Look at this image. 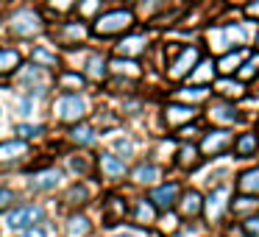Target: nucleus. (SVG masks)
Returning <instances> with one entry per match:
<instances>
[{
    "mask_svg": "<svg viewBox=\"0 0 259 237\" xmlns=\"http://www.w3.org/2000/svg\"><path fill=\"white\" fill-rule=\"evenodd\" d=\"M59 162L64 165V170L70 173V179H92V173H95V153L90 156V151L67 148Z\"/></svg>",
    "mask_w": 259,
    "mask_h": 237,
    "instance_id": "nucleus-18",
    "label": "nucleus"
},
{
    "mask_svg": "<svg viewBox=\"0 0 259 237\" xmlns=\"http://www.w3.org/2000/svg\"><path fill=\"white\" fill-rule=\"evenodd\" d=\"M59 134L64 137L67 148H75V151H95L101 145V137H103L90 117L81 120V123L67 126V129H59Z\"/></svg>",
    "mask_w": 259,
    "mask_h": 237,
    "instance_id": "nucleus-13",
    "label": "nucleus"
},
{
    "mask_svg": "<svg viewBox=\"0 0 259 237\" xmlns=\"http://www.w3.org/2000/svg\"><path fill=\"white\" fill-rule=\"evenodd\" d=\"M56 226H59V237H92L98 229L95 218L87 209H75V212L59 215Z\"/></svg>",
    "mask_w": 259,
    "mask_h": 237,
    "instance_id": "nucleus-15",
    "label": "nucleus"
},
{
    "mask_svg": "<svg viewBox=\"0 0 259 237\" xmlns=\"http://www.w3.org/2000/svg\"><path fill=\"white\" fill-rule=\"evenodd\" d=\"M106 6H109V0H78L75 14H78L81 20H87V23H92V20H95Z\"/></svg>",
    "mask_w": 259,
    "mask_h": 237,
    "instance_id": "nucleus-36",
    "label": "nucleus"
},
{
    "mask_svg": "<svg viewBox=\"0 0 259 237\" xmlns=\"http://www.w3.org/2000/svg\"><path fill=\"white\" fill-rule=\"evenodd\" d=\"M3 31H6V12L0 9V40H3Z\"/></svg>",
    "mask_w": 259,
    "mask_h": 237,
    "instance_id": "nucleus-51",
    "label": "nucleus"
},
{
    "mask_svg": "<svg viewBox=\"0 0 259 237\" xmlns=\"http://www.w3.org/2000/svg\"><path fill=\"white\" fill-rule=\"evenodd\" d=\"M128 207L131 201L120 192H103L101 195V226L103 229H117L120 223L128 220Z\"/></svg>",
    "mask_w": 259,
    "mask_h": 237,
    "instance_id": "nucleus-14",
    "label": "nucleus"
},
{
    "mask_svg": "<svg viewBox=\"0 0 259 237\" xmlns=\"http://www.w3.org/2000/svg\"><path fill=\"white\" fill-rule=\"evenodd\" d=\"M9 3H14V0H0V9H6Z\"/></svg>",
    "mask_w": 259,
    "mask_h": 237,
    "instance_id": "nucleus-52",
    "label": "nucleus"
},
{
    "mask_svg": "<svg viewBox=\"0 0 259 237\" xmlns=\"http://www.w3.org/2000/svg\"><path fill=\"white\" fill-rule=\"evenodd\" d=\"M209 95V90L203 84H195V87H184V90H176V101H187V103H195V101H203Z\"/></svg>",
    "mask_w": 259,
    "mask_h": 237,
    "instance_id": "nucleus-41",
    "label": "nucleus"
},
{
    "mask_svg": "<svg viewBox=\"0 0 259 237\" xmlns=\"http://www.w3.org/2000/svg\"><path fill=\"white\" fill-rule=\"evenodd\" d=\"M48 40H51L53 45H59L64 53H75V51H81V48L90 45L92 28H90L87 20H81L78 14H73V17H64V20L51 23V28H48Z\"/></svg>",
    "mask_w": 259,
    "mask_h": 237,
    "instance_id": "nucleus-6",
    "label": "nucleus"
},
{
    "mask_svg": "<svg viewBox=\"0 0 259 237\" xmlns=\"http://www.w3.org/2000/svg\"><path fill=\"white\" fill-rule=\"evenodd\" d=\"M53 90L56 92H90L92 84L75 64H64L59 73H53Z\"/></svg>",
    "mask_w": 259,
    "mask_h": 237,
    "instance_id": "nucleus-20",
    "label": "nucleus"
},
{
    "mask_svg": "<svg viewBox=\"0 0 259 237\" xmlns=\"http://www.w3.org/2000/svg\"><path fill=\"white\" fill-rule=\"evenodd\" d=\"M45 106H48V123L56 126V129H67V126L90 117L95 103H92L90 92H53Z\"/></svg>",
    "mask_w": 259,
    "mask_h": 237,
    "instance_id": "nucleus-3",
    "label": "nucleus"
},
{
    "mask_svg": "<svg viewBox=\"0 0 259 237\" xmlns=\"http://www.w3.org/2000/svg\"><path fill=\"white\" fill-rule=\"evenodd\" d=\"M142 62L140 59H128V56H114L109 53V78H117V81H140L142 78Z\"/></svg>",
    "mask_w": 259,
    "mask_h": 237,
    "instance_id": "nucleus-21",
    "label": "nucleus"
},
{
    "mask_svg": "<svg viewBox=\"0 0 259 237\" xmlns=\"http://www.w3.org/2000/svg\"><path fill=\"white\" fill-rule=\"evenodd\" d=\"M6 31H3V40L17 42V45H28V42H36L42 36H48V28H51V20L42 12L39 3L34 0H14L6 9Z\"/></svg>",
    "mask_w": 259,
    "mask_h": 237,
    "instance_id": "nucleus-1",
    "label": "nucleus"
},
{
    "mask_svg": "<svg viewBox=\"0 0 259 237\" xmlns=\"http://www.w3.org/2000/svg\"><path fill=\"white\" fill-rule=\"evenodd\" d=\"M36 106H39V101H34L31 95H25V92H12V103H9V114H12L14 120H31L36 112Z\"/></svg>",
    "mask_w": 259,
    "mask_h": 237,
    "instance_id": "nucleus-28",
    "label": "nucleus"
},
{
    "mask_svg": "<svg viewBox=\"0 0 259 237\" xmlns=\"http://www.w3.org/2000/svg\"><path fill=\"white\" fill-rule=\"evenodd\" d=\"M0 237H6V229H3V223H0Z\"/></svg>",
    "mask_w": 259,
    "mask_h": 237,
    "instance_id": "nucleus-53",
    "label": "nucleus"
},
{
    "mask_svg": "<svg viewBox=\"0 0 259 237\" xmlns=\"http://www.w3.org/2000/svg\"><path fill=\"white\" fill-rule=\"evenodd\" d=\"M201 62V51L195 45H179L176 56H170L167 62V78L170 81H181L195 70V64Z\"/></svg>",
    "mask_w": 259,
    "mask_h": 237,
    "instance_id": "nucleus-17",
    "label": "nucleus"
},
{
    "mask_svg": "<svg viewBox=\"0 0 259 237\" xmlns=\"http://www.w3.org/2000/svg\"><path fill=\"white\" fill-rule=\"evenodd\" d=\"M195 117H198V109L187 101H176V98L162 109V120H164L167 129H181V126L192 123Z\"/></svg>",
    "mask_w": 259,
    "mask_h": 237,
    "instance_id": "nucleus-25",
    "label": "nucleus"
},
{
    "mask_svg": "<svg viewBox=\"0 0 259 237\" xmlns=\"http://www.w3.org/2000/svg\"><path fill=\"white\" fill-rule=\"evenodd\" d=\"M209 117H212V123H234V120H240V114H237V109L229 106V103H214V106L209 109Z\"/></svg>",
    "mask_w": 259,
    "mask_h": 237,
    "instance_id": "nucleus-40",
    "label": "nucleus"
},
{
    "mask_svg": "<svg viewBox=\"0 0 259 237\" xmlns=\"http://www.w3.org/2000/svg\"><path fill=\"white\" fill-rule=\"evenodd\" d=\"M45 220H53V204L51 201H39V198H28L23 195L12 209H9L0 223L6 229V234H14V231L31 229V226H39Z\"/></svg>",
    "mask_w": 259,
    "mask_h": 237,
    "instance_id": "nucleus-5",
    "label": "nucleus"
},
{
    "mask_svg": "<svg viewBox=\"0 0 259 237\" xmlns=\"http://www.w3.org/2000/svg\"><path fill=\"white\" fill-rule=\"evenodd\" d=\"M12 237H59V226H56V218H53V220H45V223H39V226H31V229L14 231Z\"/></svg>",
    "mask_w": 259,
    "mask_h": 237,
    "instance_id": "nucleus-37",
    "label": "nucleus"
},
{
    "mask_svg": "<svg viewBox=\"0 0 259 237\" xmlns=\"http://www.w3.org/2000/svg\"><path fill=\"white\" fill-rule=\"evenodd\" d=\"M176 209H179V215L184 220L201 218V212H203L201 192H198V190H181V198H179V204H176Z\"/></svg>",
    "mask_w": 259,
    "mask_h": 237,
    "instance_id": "nucleus-29",
    "label": "nucleus"
},
{
    "mask_svg": "<svg viewBox=\"0 0 259 237\" xmlns=\"http://www.w3.org/2000/svg\"><path fill=\"white\" fill-rule=\"evenodd\" d=\"M25 64V48L17 42L0 40V84H12L17 70Z\"/></svg>",
    "mask_w": 259,
    "mask_h": 237,
    "instance_id": "nucleus-16",
    "label": "nucleus"
},
{
    "mask_svg": "<svg viewBox=\"0 0 259 237\" xmlns=\"http://www.w3.org/2000/svg\"><path fill=\"white\" fill-rule=\"evenodd\" d=\"M25 59H28L31 64H36V67L48 70V73H59V70L67 64V53L59 45H53L48 36H42V40H36V42H28V45H25Z\"/></svg>",
    "mask_w": 259,
    "mask_h": 237,
    "instance_id": "nucleus-10",
    "label": "nucleus"
},
{
    "mask_svg": "<svg viewBox=\"0 0 259 237\" xmlns=\"http://www.w3.org/2000/svg\"><path fill=\"white\" fill-rule=\"evenodd\" d=\"M81 62L75 67L90 78L92 87H106L109 81V53L106 51H98V48H81Z\"/></svg>",
    "mask_w": 259,
    "mask_h": 237,
    "instance_id": "nucleus-12",
    "label": "nucleus"
},
{
    "mask_svg": "<svg viewBox=\"0 0 259 237\" xmlns=\"http://www.w3.org/2000/svg\"><path fill=\"white\" fill-rule=\"evenodd\" d=\"M51 129L53 126L48 123V120H14L12 123V134L20 137V140H28L34 142V145H39V142H45L48 137H51Z\"/></svg>",
    "mask_w": 259,
    "mask_h": 237,
    "instance_id": "nucleus-23",
    "label": "nucleus"
},
{
    "mask_svg": "<svg viewBox=\"0 0 259 237\" xmlns=\"http://www.w3.org/2000/svg\"><path fill=\"white\" fill-rule=\"evenodd\" d=\"M20 198H23V190H20V187H14V184H9V181L0 179V218L17 204Z\"/></svg>",
    "mask_w": 259,
    "mask_h": 237,
    "instance_id": "nucleus-34",
    "label": "nucleus"
},
{
    "mask_svg": "<svg viewBox=\"0 0 259 237\" xmlns=\"http://www.w3.org/2000/svg\"><path fill=\"white\" fill-rule=\"evenodd\" d=\"M240 59H242V53H226V56L218 62L220 73H234V70L240 67Z\"/></svg>",
    "mask_w": 259,
    "mask_h": 237,
    "instance_id": "nucleus-44",
    "label": "nucleus"
},
{
    "mask_svg": "<svg viewBox=\"0 0 259 237\" xmlns=\"http://www.w3.org/2000/svg\"><path fill=\"white\" fill-rule=\"evenodd\" d=\"M159 179H162V168L156 162H151V159H140L128 170V181L137 187H153L159 184Z\"/></svg>",
    "mask_w": 259,
    "mask_h": 237,
    "instance_id": "nucleus-26",
    "label": "nucleus"
},
{
    "mask_svg": "<svg viewBox=\"0 0 259 237\" xmlns=\"http://www.w3.org/2000/svg\"><path fill=\"white\" fill-rule=\"evenodd\" d=\"M242 231H245V237H259V218H248L242 223Z\"/></svg>",
    "mask_w": 259,
    "mask_h": 237,
    "instance_id": "nucleus-47",
    "label": "nucleus"
},
{
    "mask_svg": "<svg viewBox=\"0 0 259 237\" xmlns=\"http://www.w3.org/2000/svg\"><path fill=\"white\" fill-rule=\"evenodd\" d=\"M209 42H214L218 53H226L231 45H242L245 42V31L240 25H220V28L209 31Z\"/></svg>",
    "mask_w": 259,
    "mask_h": 237,
    "instance_id": "nucleus-27",
    "label": "nucleus"
},
{
    "mask_svg": "<svg viewBox=\"0 0 259 237\" xmlns=\"http://www.w3.org/2000/svg\"><path fill=\"white\" fill-rule=\"evenodd\" d=\"M140 109H142V101L140 98H131V95H125L123 103H120V112L123 114H140Z\"/></svg>",
    "mask_w": 259,
    "mask_h": 237,
    "instance_id": "nucleus-46",
    "label": "nucleus"
},
{
    "mask_svg": "<svg viewBox=\"0 0 259 237\" xmlns=\"http://www.w3.org/2000/svg\"><path fill=\"white\" fill-rule=\"evenodd\" d=\"M148 48H151V42H148V34H142V31L131 28L128 34L117 36L112 45V53L114 56H128V59H142L148 53Z\"/></svg>",
    "mask_w": 259,
    "mask_h": 237,
    "instance_id": "nucleus-19",
    "label": "nucleus"
},
{
    "mask_svg": "<svg viewBox=\"0 0 259 237\" xmlns=\"http://www.w3.org/2000/svg\"><path fill=\"white\" fill-rule=\"evenodd\" d=\"M34 3H39V0H34Z\"/></svg>",
    "mask_w": 259,
    "mask_h": 237,
    "instance_id": "nucleus-55",
    "label": "nucleus"
},
{
    "mask_svg": "<svg viewBox=\"0 0 259 237\" xmlns=\"http://www.w3.org/2000/svg\"><path fill=\"white\" fill-rule=\"evenodd\" d=\"M198 162H201V151H198L192 142H181L179 151H176V165L181 170H195Z\"/></svg>",
    "mask_w": 259,
    "mask_h": 237,
    "instance_id": "nucleus-33",
    "label": "nucleus"
},
{
    "mask_svg": "<svg viewBox=\"0 0 259 237\" xmlns=\"http://www.w3.org/2000/svg\"><path fill=\"white\" fill-rule=\"evenodd\" d=\"M256 145H259V137L253 134V131H248V134H240V137L234 140V153H237V159L253 156V153H256Z\"/></svg>",
    "mask_w": 259,
    "mask_h": 237,
    "instance_id": "nucleus-35",
    "label": "nucleus"
},
{
    "mask_svg": "<svg viewBox=\"0 0 259 237\" xmlns=\"http://www.w3.org/2000/svg\"><path fill=\"white\" fill-rule=\"evenodd\" d=\"M109 237H142V234H140V226H137V229H123V231H114V234H109Z\"/></svg>",
    "mask_w": 259,
    "mask_h": 237,
    "instance_id": "nucleus-48",
    "label": "nucleus"
},
{
    "mask_svg": "<svg viewBox=\"0 0 259 237\" xmlns=\"http://www.w3.org/2000/svg\"><path fill=\"white\" fill-rule=\"evenodd\" d=\"M6 114H9V106L0 101V131H3V126H6Z\"/></svg>",
    "mask_w": 259,
    "mask_h": 237,
    "instance_id": "nucleus-50",
    "label": "nucleus"
},
{
    "mask_svg": "<svg viewBox=\"0 0 259 237\" xmlns=\"http://www.w3.org/2000/svg\"><path fill=\"white\" fill-rule=\"evenodd\" d=\"M256 42H259V34H256Z\"/></svg>",
    "mask_w": 259,
    "mask_h": 237,
    "instance_id": "nucleus-54",
    "label": "nucleus"
},
{
    "mask_svg": "<svg viewBox=\"0 0 259 237\" xmlns=\"http://www.w3.org/2000/svg\"><path fill=\"white\" fill-rule=\"evenodd\" d=\"M231 145V134L229 131H209L206 137H203L201 142V151L209 153V156H220V153H226Z\"/></svg>",
    "mask_w": 259,
    "mask_h": 237,
    "instance_id": "nucleus-31",
    "label": "nucleus"
},
{
    "mask_svg": "<svg viewBox=\"0 0 259 237\" xmlns=\"http://www.w3.org/2000/svg\"><path fill=\"white\" fill-rule=\"evenodd\" d=\"M92 40L98 42H114L117 36L128 34L131 28H137V9L117 3V6H106L95 20L90 23Z\"/></svg>",
    "mask_w": 259,
    "mask_h": 237,
    "instance_id": "nucleus-4",
    "label": "nucleus"
},
{
    "mask_svg": "<svg viewBox=\"0 0 259 237\" xmlns=\"http://www.w3.org/2000/svg\"><path fill=\"white\" fill-rule=\"evenodd\" d=\"M226 198H229V187H226V184H223V187H214V190L206 195L203 207H206V215H209L212 220H218L220 215L229 209V201H226Z\"/></svg>",
    "mask_w": 259,
    "mask_h": 237,
    "instance_id": "nucleus-32",
    "label": "nucleus"
},
{
    "mask_svg": "<svg viewBox=\"0 0 259 237\" xmlns=\"http://www.w3.org/2000/svg\"><path fill=\"white\" fill-rule=\"evenodd\" d=\"M212 75H214L212 62H198L195 70L190 73V81H212Z\"/></svg>",
    "mask_w": 259,
    "mask_h": 237,
    "instance_id": "nucleus-43",
    "label": "nucleus"
},
{
    "mask_svg": "<svg viewBox=\"0 0 259 237\" xmlns=\"http://www.w3.org/2000/svg\"><path fill=\"white\" fill-rule=\"evenodd\" d=\"M128 170L131 165L106 148V151L95 153V173H92V179L103 181V184H120L123 179H128Z\"/></svg>",
    "mask_w": 259,
    "mask_h": 237,
    "instance_id": "nucleus-11",
    "label": "nucleus"
},
{
    "mask_svg": "<svg viewBox=\"0 0 259 237\" xmlns=\"http://www.w3.org/2000/svg\"><path fill=\"white\" fill-rule=\"evenodd\" d=\"M256 73H259V53H256V56H251L245 64L237 67V75H240V78H251V75H256Z\"/></svg>",
    "mask_w": 259,
    "mask_h": 237,
    "instance_id": "nucleus-45",
    "label": "nucleus"
},
{
    "mask_svg": "<svg viewBox=\"0 0 259 237\" xmlns=\"http://www.w3.org/2000/svg\"><path fill=\"white\" fill-rule=\"evenodd\" d=\"M237 190L248 195H259V168H251L237 176Z\"/></svg>",
    "mask_w": 259,
    "mask_h": 237,
    "instance_id": "nucleus-38",
    "label": "nucleus"
},
{
    "mask_svg": "<svg viewBox=\"0 0 259 237\" xmlns=\"http://www.w3.org/2000/svg\"><path fill=\"white\" fill-rule=\"evenodd\" d=\"M42 12L48 14L51 23L56 20H64V17H73L75 14V6H78V0H39Z\"/></svg>",
    "mask_w": 259,
    "mask_h": 237,
    "instance_id": "nucleus-30",
    "label": "nucleus"
},
{
    "mask_svg": "<svg viewBox=\"0 0 259 237\" xmlns=\"http://www.w3.org/2000/svg\"><path fill=\"white\" fill-rule=\"evenodd\" d=\"M148 198L153 201V207L159 209V212H167V209H176V204H179L181 198V184L179 181H159V184H153L151 190H148Z\"/></svg>",
    "mask_w": 259,
    "mask_h": 237,
    "instance_id": "nucleus-22",
    "label": "nucleus"
},
{
    "mask_svg": "<svg viewBox=\"0 0 259 237\" xmlns=\"http://www.w3.org/2000/svg\"><path fill=\"white\" fill-rule=\"evenodd\" d=\"M109 151H114L117 156H123L125 162H128L137 153V142L131 140V137H114V140H109Z\"/></svg>",
    "mask_w": 259,
    "mask_h": 237,
    "instance_id": "nucleus-39",
    "label": "nucleus"
},
{
    "mask_svg": "<svg viewBox=\"0 0 259 237\" xmlns=\"http://www.w3.org/2000/svg\"><path fill=\"white\" fill-rule=\"evenodd\" d=\"M12 84H14L17 92H25V95H31L34 101H39V103H48L51 95L56 92L53 90V73H48V70L31 64L28 59H25V64L17 70V75L12 78Z\"/></svg>",
    "mask_w": 259,
    "mask_h": 237,
    "instance_id": "nucleus-7",
    "label": "nucleus"
},
{
    "mask_svg": "<svg viewBox=\"0 0 259 237\" xmlns=\"http://www.w3.org/2000/svg\"><path fill=\"white\" fill-rule=\"evenodd\" d=\"M245 14H248V17H259V0L248 3V6H245Z\"/></svg>",
    "mask_w": 259,
    "mask_h": 237,
    "instance_id": "nucleus-49",
    "label": "nucleus"
},
{
    "mask_svg": "<svg viewBox=\"0 0 259 237\" xmlns=\"http://www.w3.org/2000/svg\"><path fill=\"white\" fill-rule=\"evenodd\" d=\"M128 220L140 229H151L156 226L159 220V209L153 207V201L148 195H140V198H131V207H128Z\"/></svg>",
    "mask_w": 259,
    "mask_h": 237,
    "instance_id": "nucleus-24",
    "label": "nucleus"
},
{
    "mask_svg": "<svg viewBox=\"0 0 259 237\" xmlns=\"http://www.w3.org/2000/svg\"><path fill=\"white\" fill-rule=\"evenodd\" d=\"M20 176H23V195L39 198V201H53L59 195V190L70 181V173L64 170V165L59 159L42 162L39 153H36L34 162L20 170Z\"/></svg>",
    "mask_w": 259,
    "mask_h": 237,
    "instance_id": "nucleus-2",
    "label": "nucleus"
},
{
    "mask_svg": "<svg viewBox=\"0 0 259 237\" xmlns=\"http://www.w3.org/2000/svg\"><path fill=\"white\" fill-rule=\"evenodd\" d=\"M95 201H98V190L92 184V179H70L51 204L53 212L64 215V212H75V209H90Z\"/></svg>",
    "mask_w": 259,
    "mask_h": 237,
    "instance_id": "nucleus-8",
    "label": "nucleus"
},
{
    "mask_svg": "<svg viewBox=\"0 0 259 237\" xmlns=\"http://www.w3.org/2000/svg\"><path fill=\"white\" fill-rule=\"evenodd\" d=\"M214 90L223 98H240L242 95V84L240 81H231V78H220L218 84H214Z\"/></svg>",
    "mask_w": 259,
    "mask_h": 237,
    "instance_id": "nucleus-42",
    "label": "nucleus"
},
{
    "mask_svg": "<svg viewBox=\"0 0 259 237\" xmlns=\"http://www.w3.org/2000/svg\"><path fill=\"white\" fill-rule=\"evenodd\" d=\"M39 153V148L20 137H0V176L3 173H20L25 165H31Z\"/></svg>",
    "mask_w": 259,
    "mask_h": 237,
    "instance_id": "nucleus-9",
    "label": "nucleus"
}]
</instances>
